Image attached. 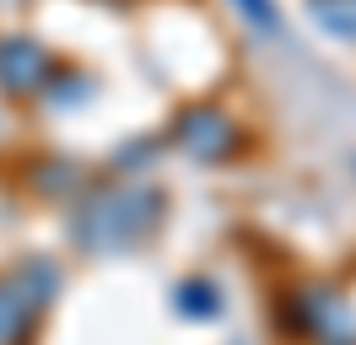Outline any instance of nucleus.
Masks as SVG:
<instances>
[{
  "instance_id": "1",
  "label": "nucleus",
  "mask_w": 356,
  "mask_h": 345,
  "mask_svg": "<svg viewBox=\"0 0 356 345\" xmlns=\"http://www.w3.org/2000/svg\"><path fill=\"white\" fill-rule=\"evenodd\" d=\"M168 221V194L156 184H140V178H103V184H87V189L70 200L65 232L70 248L87 259H108V254H130V248H146Z\"/></svg>"
},
{
  "instance_id": "2",
  "label": "nucleus",
  "mask_w": 356,
  "mask_h": 345,
  "mask_svg": "<svg viewBox=\"0 0 356 345\" xmlns=\"http://www.w3.org/2000/svg\"><path fill=\"white\" fill-rule=\"evenodd\" d=\"M281 323L302 345H356V302L334 280H297L281 297Z\"/></svg>"
},
{
  "instance_id": "3",
  "label": "nucleus",
  "mask_w": 356,
  "mask_h": 345,
  "mask_svg": "<svg viewBox=\"0 0 356 345\" xmlns=\"http://www.w3.org/2000/svg\"><path fill=\"white\" fill-rule=\"evenodd\" d=\"M168 146L184 151L200 168H222V162H238L248 151V129L216 103H184L168 125Z\"/></svg>"
},
{
  "instance_id": "4",
  "label": "nucleus",
  "mask_w": 356,
  "mask_h": 345,
  "mask_svg": "<svg viewBox=\"0 0 356 345\" xmlns=\"http://www.w3.org/2000/svg\"><path fill=\"white\" fill-rule=\"evenodd\" d=\"M60 291V264L49 259H22L17 270L0 275V345H27L44 319V307Z\"/></svg>"
},
{
  "instance_id": "5",
  "label": "nucleus",
  "mask_w": 356,
  "mask_h": 345,
  "mask_svg": "<svg viewBox=\"0 0 356 345\" xmlns=\"http://www.w3.org/2000/svg\"><path fill=\"white\" fill-rule=\"evenodd\" d=\"M60 60L27 33H0V97H44Z\"/></svg>"
},
{
  "instance_id": "6",
  "label": "nucleus",
  "mask_w": 356,
  "mask_h": 345,
  "mask_svg": "<svg viewBox=\"0 0 356 345\" xmlns=\"http://www.w3.org/2000/svg\"><path fill=\"white\" fill-rule=\"evenodd\" d=\"M27 189L44 194V200H76L87 189V168L70 162V157H33L27 162Z\"/></svg>"
},
{
  "instance_id": "7",
  "label": "nucleus",
  "mask_w": 356,
  "mask_h": 345,
  "mask_svg": "<svg viewBox=\"0 0 356 345\" xmlns=\"http://www.w3.org/2000/svg\"><path fill=\"white\" fill-rule=\"evenodd\" d=\"M222 307H227V297H222V286L211 275H184L173 286V313L178 319L205 323V319H222Z\"/></svg>"
},
{
  "instance_id": "8",
  "label": "nucleus",
  "mask_w": 356,
  "mask_h": 345,
  "mask_svg": "<svg viewBox=\"0 0 356 345\" xmlns=\"http://www.w3.org/2000/svg\"><path fill=\"white\" fill-rule=\"evenodd\" d=\"M308 17L334 43H356V0H308Z\"/></svg>"
},
{
  "instance_id": "9",
  "label": "nucleus",
  "mask_w": 356,
  "mask_h": 345,
  "mask_svg": "<svg viewBox=\"0 0 356 345\" xmlns=\"http://www.w3.org/2000/svg\"><path fill=\"white\" fill-rule=\"evenodd\" d=\"M92 76L87 70H76V65H60V70H54V81L44 86V103H54V108H76V103H87L92 97Z\"/></svg>"
},
{
  "instance_id": "10",
  "label": "nucleus",
  "mask_w": 356,
  "mask_h": 345,
  "mask_svg": "<svg viewBox=\"0 0 356 345\" xmlns=\"http://www.w3.org/2000/svg\"><path fill=\"white\" fill-rule=\"evenodd\" d=\"M232 6H238V17H243L254 33H265V38L281 33V6H275V0H232Z\"/></svg>"
},
{
  "instance_id": "11",
  "label": "nucleus",
  "mask_w": 356,
  "mask_h": 345,
  "mask_svg": "<svg viewBox=\"0 0 356 345\" xmlns=\"http://www.w3.org/2000/svg\"><path fill=\"white\" fill-rule=\"evenodd\" d=\"M0 6H17V0H0Z\"/></svg>"
}]
</instances>
